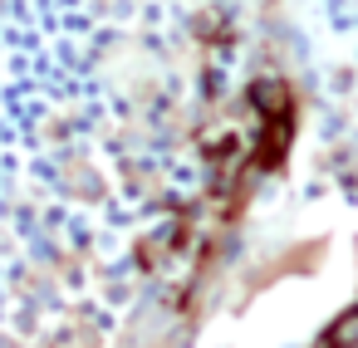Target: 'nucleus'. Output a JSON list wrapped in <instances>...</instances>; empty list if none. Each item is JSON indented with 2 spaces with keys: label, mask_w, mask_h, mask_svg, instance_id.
<instances>
[{
  "label": "nucleus",
  "mask_w": 358,
  "mask_h": 348,
  "mask_svg": "<svg viewBox=\"0 0 358 348\" xmlns=\"http://www.w3.org/2000/svg\"><path fill=\"white\" fill-rule=\"evenodd\" d=\"M353 328H358V319H353V314L334 319V328L324 333V343H319V348H353Z\"/></svg>",
  "instance_id": "f257e3e1"
}]
</instances>
